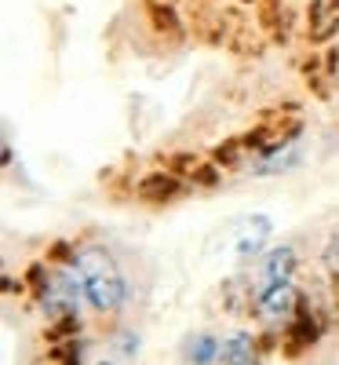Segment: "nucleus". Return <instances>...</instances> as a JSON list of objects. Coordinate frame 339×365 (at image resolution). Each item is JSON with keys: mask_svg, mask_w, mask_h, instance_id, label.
<instances>
[{"mask_svg": "<svg viewBox=\"0 0 339 365\" xmlns=\"http://www.w3.org/2000/svg\"><path fill=\"white\" fill-rule=\"evenodd\" d=\"M266 237H270V220H266V216H252L249 223H244L241 237H237V256H241V259L256 256V252L263 249Z\"/></svg>", "mask_w": 339, "mask_h": 365, "instance_id": "6", "label": "nucleus"}, {"mask_svg": "<svg viewBox=\"0 0 339 365\" xmlns=\"http://www.w3.org/2000/svg\"><path fill=\"white\" fill-rule=\"evenodd\" d=\"M296 158H299L296 143H281V146H273L270 154L259 161V175H270V172H285L288 165H296Z\"/></svg>", "mask_w": 339, "mask_h": 365, "instance_id": "9", "label": "nucleus"}, {"mask_svg": "<svg viewBox=\"0 0 339 365\" xmlns=\"http://www.w3.org/2000/svg\"><path fill=\"white\" fill-rule=\"evenodd\" d=\"M311 37L314 41H325L332 37V29L339 26V0H318L314 11H311Z\"/></svg>", "mask_w": 339, "mask_h": 365, "instance_id": "7", "label": "nucleus"}, {"mask_svg": "<svg viewBox=\"0 0 339 365\" xmlns=\"http://www.w3.org/2000/svg\"><path fill=\"white\" fill-rule=\"evenodd\" d=\"M95 365H117V361H95Z\"/></svg>", "mask_w": 339, "mask_h": 365, "instance_id": "11", "label": "nucleus"}, {"mask_svg": "<svg viewBox=\"0 0 339 365\" xmlns=\"http://www.w3.org/2000/svg\"><path fill=\"white\" fill-rule=\"evenodd\" d=\"M219 347H223V340H215V336H208V332H201V336L190 340L187 358H190V365H212V361H219Z\"/></svg>", "mask_w": 339, "mask_h": 365, "instance_id": "8", "label": "nucleus"}, {"mask_svg": "<svg viewBox=\"0 0 339 365\" xmlns=\"http://www.w3.org/2000/svg\"><path fill=\"white\" fill-rule=\"evenodd\" d=\"M80 296H84V289L77 282L73 267L70 270H55V274H48V282L41 285V307L55 322H77L80 318Z\"/></svg>", "mask_w": 339, "mask_h": 365, "instance_id": "2", "label": "nucleus"}, {"mask_svg": "<svg viewBox=\"0 0 339 365\" xmlns=\"http://www.w3.org/2000/svg\"><path fill=\"white\" fill-rule=\"evenodd\" d=\"M179 187H175V179L172 175H165V172H153L142 187H139V194L146 197V201H165V197H172Z\"/></svg>", "mask_w": 339, "mask_h": 365, "instance_id": "10", "label": "nucleus"}, {"mask_svg": "<svg viewBox=\"0 0 339 365\" xmlns=\"http://www.w3.org/2000/svg\"><path fill=\"white\" fill-rule=\"evenodd\" d=\"M292 274H296V252H292L288 245L270 249V252H266V259H263V282H259V289H266V285H281V282H292ZM259 289H256V292H259Z\"/></svg>", "mask_w": 339, "mask_h": 365, "instance_id": "4", "label": "nucleus"}, {"mask_svg": "<svg viewBox=\"0 0 339 365\" xmlns=\"http://www.w3.org/2000/svg\"><path fill=\"white\" fill-rule=\"evenodd\" d=\"M70 267L77 274V282L84 289V299L91 303V311L99 314H113L125 307L128 299V285H125V274H120L117 259L99 249V245H84L70 256Z\"/></svg>", "mask_w": 339, "mask_h": 365, "instance_id": "1", "label": "nucleus"}, {"mask_svg": "<svg viewBox=\"0 0 339 365\" xmlns=\"http://www.w3.org/2000/svg\"><path fill=\"white\" fill-rule=\"evenodd\" d=\"M256 307H259V318L266 325H285L299 314V292L292 282H281V285H266L256 292Z\"/></svg>", "mask_w": 339, "mask_h": 365, "instance_id": "3", "label": "nucleus"}, {"mask_svg": "<svg viewBox=\"0 0 339 365\" xmlns=\"http://www.w3.org/2000/svg\"><path fill=\"white\" fill-rule=\"evenodd\" d=\"M219 365H259V354H256V340L252 332H230L219 347Z\"/></svg>", "mask_w": 339, "mask_h": 365, "instance_id": "5", "label": "nucleus"}]
</instances>
